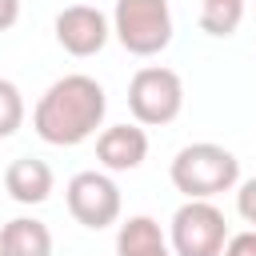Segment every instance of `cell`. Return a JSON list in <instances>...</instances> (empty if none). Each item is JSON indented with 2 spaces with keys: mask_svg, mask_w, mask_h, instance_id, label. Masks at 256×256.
Returning <instances> with one entry per match:
<instances>
[{
  "mask_svg": "<svg viewBox=\"0 0 256 256\" xmlns=\"http://www.w3.org/2000/svg\"><path fill=\"white\" fill-rule=\"evenodd\" d=\"M104 112H108V96L104 88L84 76V72H72V76H60L48 84V92L36 100V112H32V128L44 144H56V148H76L84 140L96 136V128L104 124Z\"/></svg>",
  "mask_w": 256,
  "mask_h": 256,
  "instance_id": "1",
  "label": "cell"
},
{
  "mask_svg": "<svg viewBox=\"0 0 256 256\" xmlns=\"http://www.w3.org/2000/svg\"><path fill=\"white\" fill-rule=\"evenodd\" d=\"M168 176H172V188L184 192L188 200H212L240 184V160L224 144L200 140V144H184L172 156Z\"/></svg>",
  "mask_w": 256,
  "mask_h": 256,
  "instance_id": "2",
  "label": "cell"
},
{
  "mask_svg": "<svg viewBox=\"0 0 256 256\" xmlns=\"http://www.w3.org/2000/svg\"><path fill=\"white\" fill-rule=\"evenodd\" d=\"M112 36L132 56H160L172 44V8H168V0H116Z\"/></svg>",
  "mask_w": 256,
  "mask_h": 256,
  "instance_id": "3",
  "label": "cell"
},
{
  "mask_svg": "<svg viewBox=\"0 0 256 256\" xmlns=\"http://www.w3.org/2000/svg\"><path fill=\"white\" fill-rule=\"evenodd\" d=\"M184 108V80L164 68V64H148L128 80V112L140 128H160L172 124Z\"/></svg>",
  "mask_w": 256,
  "mask_h": 256,
  "instance_id": "4",
  "label": "cell"
},
{
  "mask_svg": "<svg viewBox=\"0 0 256 256\" xmlns=\"http://www.w3.org/2000/svg\"><path fill=\"white\" fill-rule=\"evenodd\" d=\"M168 244L176 256H220L228 244V220L212 200H184L172 212Z\"/></svg>",
  "mask_w": 256,
  "mask_h": 256,
  "instance_id": "5",
  "label": "cell"
},
{
  "mask_svg": "<svg viewBox=\"0 0 256 256\" xmlns=\"http://www.w3.org/2000/svg\"><path fill=\"white\" fill-rule=\"evenodd\" d=\"M64 200H68V212L76 224L100 232L108 224L120 220V188L108 172L100 168H88V172H76L64 188Z\"/></svg>",
  "mask_w": 256,
  "mask_h": 256,
  "instance_id": "6",
  "label": "cell"
},
{
  "mask_svg": "<svg viewBox=\"0 0 256 256\" xmlns=\"http://www.w3.org/2000/svg\"><path fill=\"white\" fill-rule=\"evenodd\" d=\"M52 32H56V44H60L68 56H80V60H84V56H96V52L108 44L112 20H108L100 8H92V4H68V8L56 12Z\"/></svg>",
  "mask_w": 256,
  "mask_h": 256,
  "instance_id": "7",
  "label": "cell"
},
{
  "mask_svg": "<svg viewBox=\"0 0 256 256\" xmlns=\"http://www.w3.org/2000/svg\"><path fill=\"white\" fill-rule=\"evenodd\" d=\"M148 156V132L140 124H112L96 136V160L104 172H132Z\"/></svg>",
  "mask_w": 256,
  "mask_h": 256,
  "instance_id": "8",
  "label": "cell"
},
{
  "mask_svg": "<svg viewBox=\"0 0 256 256\" xmlns=\"http://www.w3.org/2000/svg\"><path fill=\"white\" fill-rule=\"evenodd\" d=\"M52 184H56V176L40 156H16L4 168V188L16 204H44L52 196Z\"/></svg>",
  "mask_w": 256,
  "mask_h": 256,
  "instance_id": "9",
  "label": "cell"
},
{
  "mask_svg": "<svg viewBox=\"0 0 256 256\" xmlns=\"http://www.w3.org/2000/svg\"><path fill=\"white\" fill-rule=\"evenodd\" d=\"M116 256H176L152 216H128L116 232Z\"/></svg>",
  "mask_w": 256,
  "mask_h": 256,
  "instance_id": "10",
  "label": "cell"
},
{
  "mask_svg": "<svg viewBox=\"0 0 256 256\" xmlns=\"http://www.w3.org/2000/svg\"><path fill=\"white\" fill-rule=\"evenodd\" d=\"M0 256H52V232L36 216H16L0 228Z\"/></svg>",
  "mask_w": 256,
  "mask_h": 256,
  "instance_id": "11",
  "label": "cell"
},
{
  "mask_svg": "<svg viewBox=\"0 0 256 256\" xmlns=\"http://www.w3.org/2000/svg\"><path fill=\"white\" fill-rule=\"evenodd\" d=\"M244 20V0H200V28L208 36H232Z\"/></svg>",
  "mask_w": 256,
  "mask_h": 256,
  "instance_id": "12",
  "label": "cell"
},
{
  "mask_svg": "<svg viewBox=\"0 0 256 256\" xmlns=\"http://www.w3.org/2000/svg\"><path fill=\"white\" fill-rule=\"evenodd\" d=\"M20 124H24V96L12 80L0 76V140H8Z\"/></svg>",
  "mask_w": 256,
  "mask_h": 256,
  "instance_id": "13",
  "label": "cell"
},
{
  "mask_svg": "<svg viewBox=\"0 0 256 256\" xmlns=\"http://www.w3.org/2000/svg\"><path fill=\"white\" fill-rule=\"evenodd\" d=\"M236 212L256 228V176L244 180V184H236Z\"/></svg>",
  "mask_w": 256,
  "mask_h": 256,
  "instance_id": "14",
  "label": "cell"
},
{
  "mask_svg": "<svg viewBox=\"0 0 256 256\" xmlns=\"http://www.w3.org/2000/svg\"><path fill=\"white\" fill-rule=\"evenodd\" d=\"M220 256H256V228H244V232H232Z\"/></svg>",
  "mask_w": 256,
  "mask_h": 256,
  "instance_id": "15",
  "label": "cell"
},
{
  "mask_svg": "<svg viewBox=\"0 0 256 256\" xmlns=\"http://www.w3.org/2000/svg\"><path fill=\"white\" fill-rule=\"evenodd\" d=\"M20 20V0H0V32H8Z\"/></svg>",
  "mask_w": 256,
  "mask_h": 256,
  "instance_id": "16",
  "label": "cell"
}]
</instances>
